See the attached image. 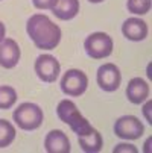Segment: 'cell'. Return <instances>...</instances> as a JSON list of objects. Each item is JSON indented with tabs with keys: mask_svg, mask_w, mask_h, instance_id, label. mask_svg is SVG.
<instances>
[{
	"mask_svg": "<svg viewBox=\"0 0 152 153\" xmlns=\"http://www.w3.org/2000/svg\"><path fill=\"white\" fill-rule=\"evenodd\" d=\"M26 30L34 44L41 50H53L61 41L59 26L43 14H35L28 20Z\"/></svg>",
	"mask_w": 152,
	"mask_h": 153,
	"instance_id": "cell-1",
	"label": "cell"
},
{
	"mask_svg": "<svg viewBox=\"0 0 152 153\" xmlns=\"http://www.w3.org/2000/svg\"><path fill=\"white\" fill-rule=\"evenodd\" d=\"M56 114L61 118V121H64L66 124L70 126V129L78 137L90 134L91 130L94 129L90 124L88 120L81 115V112H79V109L76 108V105L73 102H70V100H61L58 103V108H56Z\"/></svg>",
	"mask_w": 152,
	"mask_h": 153,
	"instance_id": "cell-2",
	"label": "cell"
},
{
	"mask_svg": "<svg viewBox=\"0 0 152 153\" xmlns=\"http://www.w3.org/2000/svg\"><path fill=\"white\" fill-rule=\"evenodd\" d=\"M14 121L23 130H34L38 129L43 124V111L41 108L35 103H21L12 115Z\"/></svg>",
	"mask_w": 152,
	"mask_h": 153,
	"instance_id": "cell-3",
	"label": "cell"
},
{
	"mask_svg": "<svg viewBox=\"0 0 152 153\" xmlns=\"http://www.w3.org/2000/svg\"><path fill=\"white\" fill-rule=\"evenodd\" d=\"M85 52L93 59H103L110 56L113 52V39L110 35L103 32H94L87 36L84 42Z\"/></svg>",
	"mask_w": 152,
	"mask_h": 153,
	"instance_id": "cell-4",
	"label": "cell"
},
{
	"mask_svg": "<svg viewBox=\"0 0 152 153\" xmlns=\"http://www.w3.org/2000/svg\"><path fill=\"white\" fill-rule=\"evenodd\" d=\"M87 86H88V79L87 74L81 70H69L61 79V90L64 94L72 96V97H79L85 93Z\"/></svg>",
	"mask_w": 152,
	"mask_h": 153,
	"instance_id": "cell-5",
	"label": "cell"
},
{
	"mask_svg": "<svg viewBox=\"0 0 152 153\" xmlns=\"http://www.w3.org/2000/svg\"><path fill=\"white\" fill-rule=\"evenodd\" d=\"M143 132V123L134 115H123L114 124V134L123 140H139Z\"/></svg>",
	"mask_w": 152,
	"mask_h": 153,
	"instance_id": "cell-6",
	"label": "cell"
},
{
	"mask_svg": "<svg viewBox=\"0 0 152 153\" xmlns=\"http://www.w3.org/2000/svg\"><path fill=\"white\" fill-rule=\"evenodd\" d=\"M61 71V65L58 59L52 55H40L35 61V73L43 80L52 83L58 79V74Z\"/></svg>",
	"mask_w": 152,
	"mask_h": 153,
	"instance_id": "cell-7",
	"label": "cell"
},
{
	"mask_svg": "<svg viewBox=\"0 0 152 153\" xmlns=\"http://www.w3.org/2000/svg\"><path fill=\"white\" fill-rule=\"evenodd\" d=\"M122 82V74L117 65L114 64H103L97 70V85L106 93L116 91Z\"/></svg>",
	"mask_w": 152,
	"mask_h": 153,
	"instance_id": "cell-8",
	"label": "cell"
},
{
	"mask_svg": "<svg viewBox=\"0 0 152 153\" xmlns=\"http://www.w3.org/2000/svg\"><path fill=\"white\" fill-rule=\"evenodd\" d=\"M20 61V47L18 44L11 39L5 38L0 42V65L3 68H14Z\"/></svg>",
	"mask_w": 152,
	"mask_h": 153,
	"instance_id": "cell-9",
	"label": "cell"
},
{
	"mask_svg": "<svg viewBox=\"0 0 152 153\" xmlns=\"http://www.w3.org/2000/svg\"><path fill=\"white\" fill-rule=\"evenodd\" d=\"M44 147H46V152L49 153H70V149H72L67 135L58 129L50 130L46 135Z\"/></svg>",
	"mask_w": 152,
	"mask_h": 153,
	"instance_id": "cell-10",
	"label": "cell"
},
{
	"mask_svg": "<svg viewBox=\"0 0 152 153\" xmlns=\"http://www.w3.org/2000/svg\"><path fill=\"white\" fill-rule=\"evenodd\" d=\"M122 33L129 41H143L148 35V25L142 18H128L122 25Z\"/></svg>",
	"mask_w": 152,
	"mask_h": 153,
	"instance_id": "cell-11",
	"label": "cell"
},
{
	"mask_svg": "<svg viewBox=\"0 0 152 153\" xmlns=\"http://www.w3.org/2000/svg\"><path fill=\"white\" fill-rule=\"evenodd\" d=\"M126 97L134 105L143 103L149 97V85L142 77L131 79L129 83H128V86H126Z\"/></svg>",
	"mask_w": 152,
	"mask_h": 153,
	"instance_id": "cell-12",
	"label": "cell"
},
{
	"mask_svg": "<svg viewBox=\"0 0 152 153\" xmlns=\"http://www.w3.org/2000/svg\"><path fill=\"white\" fill-rule=\"evenodd\" d=\"M52 12L59 20H72L79 12V0H56Z\"/></svg>",
	"mask_w": 152,
	"mask_h": 153,
	"instance_id": "cell-13",
	"label": "cell"
},
{
	"mask_svg": "<svg viewBox=\"0 0 152 153\" xmlns=\"http://www.w3.org/2000/svg\"><path fill=\"white\" fill-rule=\"evenodd\" d=\"M78 141H79V146L84 152L87 153H97L102 150V146H103V140H102V135L97 132L96 129H93L90 134L87 135H82V137H78Z\"/></svg>",
	"mask_w": 152,
	"mask_h": 153,
	"instance_id": "cell-14",
	"label": "cell"
},
{
	"mask_svg": "<svg viewBox=\"0 0 152 153\" xmlns=\"http://www.w3.org/2000/svg\"><path fill=\"white\" fill-rule=\"evenodd\" d=\"M15 138V129L14 126L8 121L0 118V149L8 147Z\"/></svg>",
	"mask_w": 152,
	"mask_h": 153,
	"instance_id": "cell-15",
	"label": "cell"
},
{
	"mask_svg": "<svg viewBox=\"0 0 152 153\" xmlns=\"http://www.w3.org/2000/svg\"><path fill=\"white\" fill-rule=\"evenodd\" d=\"M17 102V93L12 86H0V109H9Z\"/></svg>",
	"mask_w": 152,
	"mask_h": 153,
	"instance_id": "cell-16",
	"label": "cell"
},
{
	"mask_svg": "<svg viewBox=\"0 0 152 153\" xmlns=\"http://www.w3.org/2000/svg\"><path fill=\"white\" fill-rule=\"evenodd\" d=\"M126 8L131 14L137 15H145L151 11V0H128Z\"/></svg>",
	"mask_w": 152,
	"mask_h": 153,
	"instance_id": "cell-17",
	"label": "cell"
},
{
	"mask_svg": "<svg viewBox=\"0 0 152 153\" xmlns=\"http://www.w3.org/2000/svg\"><path fill=\"white\" fill-rule=\"evenodd\" d=\"M56 0H32V3L38 9H52Z\"/></svg>",
	"mask_w": 152,
	"mask_h": 153,
	"instance_id": "cell-18",
	"label": "cell"
},
{
	"mask_svg": "<svg viewBox=\"0 0 152 153\" xmlns=\"http://www.w3.org/2000/svg\"><path fill=\"white\" fill-rule=\"evenodd\" d=\"M119 152H133V153H137V149L131 144H119L116 146L114 149V153H119Z\"/></svg>",
	"mask_w": 152,
	"mask_h": 153,
	"instance_id": "cell-19",
	"label": "cell"
},
{
	"mask_svg": "<svg viewBox=\"0 0 152 153\" xmlns=\"http://www.w3.org/2000/svg\"><path fill=\"white\" fill-rule=\"evenodd\" d=\"M149 111H151V102H148L146 106H145V115H146L148 123H151V114H149Z\"/></svg>",
	"mask_w": 152,
	"mask_h": 153,
	"instance_id": "cell-20",
	"label": "cell"
},
{
	"mask_svg": "<svg viewBox=\"0 0 152 153\" xmlns=\"http://www.w3.org/2000/svg\"><path fill=\"white\" fill-rule=\"evenodd\" d=\"M5 33H6V29H5V25L0 21V42L5 39Z\"/></svg>",
	"mask_w": 152,
	"mask_h": 153,
	"instance_id": "cell-21",
	"label": "cell"
},
{
	"mask_svg": "<svg viewBox=\"0 0 152 153\" xmlns=\"http://www.w3.org/2000/svg\"><path fill=\"white\" fill-rule=\"evenodd\" d=\"M88 2H91V3H100V2H103V0H88Z\"/></svg>",
	"mask_w": 152,
	"mask_h": 153,
	"instance_id": "cell-22",
	"label": "cell"
}]
</instances>
